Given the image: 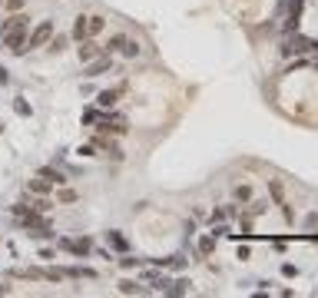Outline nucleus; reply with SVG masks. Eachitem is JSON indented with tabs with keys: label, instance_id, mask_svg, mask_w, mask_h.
Segmentation results:
<instances>
[{
	"label": "nucleus",
	"instance_id": "f257e3e1",
	"mask_svg": "<svg viewBox=\"0 0 318 298\" xmlns=\"http://www.w3.org/2000/svg\"><path fill=\"white\" fill-rule=\"evenodd\" d=\"M53 20H44V23H37L30 33H27V50H40V46L50 43V37H53Z\"/></svg>",
	"mask_w": 318,
	"mask_h": 298
},
{
	"label": "nucleus",
	"instance_id": "f03ea898",
	"mask_svg": "<svg viewBox=\"0 0 318 298\" xmlns=\"http://www.w3.org/2000/svg\"><path fill=\"white\" fill-rule=\"evenodd\" d=\"M269 196H272V202L282 209L285 222H295V212H292V206H288V199H285V186H282V179H269Z\"/></svg>",
	"mask_w": 318,
	"mask_h": 298
},
{
	"label": "nucleus",
	"instance_id": "7ed1b4c3",
	"mask_svg": "<svg viewBox=\"0 0 318 298\" xmlns=\"http://www.w3.org/2000/svg\"><path fill=\"white\" fill-rule=\"evenodd\" d=\"M3 46H7L10 53H23V50H27V30H10V33H3Z\"/></svg>",
	"mask_w": 318,
	"mask_h": 298
},
{
	"label": "nucleus",
	"instance_id": "20e7f679",
	"mask_svg": "<svg viewBox=\"0 0 318 298\" xmlns=\"http://www.w3.org/2000/svg\"><path fill=\"white\" fill-rule=\"evenodd\" d=\"M77 53H80V60H83V63H93V60H96V56L103 53V46H99L96 40H93V37H87V40H83V43L77 46Z\"/></svg>",
	"mask_w": 318,
	"mask_h": 298
},
{
	"label": "nucleus",
	"instance_id": "39448f33",
	"mask_svg": "<svg viewBox=\"0 0 318 298\" xmlns=\"http://www.w3.org/2000/svg\"><path fill=\"white\" fill-rule=\"evenodd\" d=\"M110 66H113V60H110V53H99L93 63L87 66V77H103V73H110Z\"/></svg>",
	"mask_w": 318,
	"mask_h": 298
},
{
	"label": "nucleus",
	"instance_id": "423d86ee",
	"mask_svg": "<svg viewBox=\"0 0 318 298\" xmlns=\"http://www.w3.org/2000/svg\"><path fill=\"white\" fill-rule=\"evenodd\" d=\"M93 146H96V149H103V153H110L113 159H120V156H123V149L110 139V132H99L96 139H93Z\"/></svg>",
	"mask_w": 318,
	"mask_h": 298
},
{
	"label": "nucleus",
	"instance_id": "0eeeda50",
	"mask_svg": "<svg viewBox=\"0 0 318 298\" xmlns=\"http://www.w3.org/2000/svg\"><path fill=\"white\" fill-rule=\"evenodd\" d=\"M60 245H63L66 252L80 255V258H83V255H90V249H93V242H90V239H80V242H70V239H60Z\"/></svg>",
	"mask_w": 318,
	"mask_h": 298
},
{
	"label": "nucleus",
	"instance_id": "6e6552de",
	"mask_svg": "<svg viewBox=\"0 0 318 298\" xmlns=\"http://www.w3.org/2000/svg\"><path fill=\"white\" fill-rule=\"evenodd\" d=\"M312 50H318V43L315 40H305V37H295V40L285 46V53H312Z\"/></svg>",
	"mask_w": 318,
	"mask_h": 298
},
{
	"label": "nucleus",
	"instance_id": "1a4fd4ad",
	"mask_svg": "<svg viewBox=\"0 0 318 298\" xmlns=\"http://www.w3.org/2000/svg\"><path fill=\"white\" fill-rule=\"evenodd\" d=\"M120 93H123V86H116V89H103V93L96 96V106H99V110H110V106H116Z\"/></svg>",
	"mask_w": 318,
	"mask_h": 298
},
{
	"label": "nucleus",
	"instance_id": "9d476101",
	"mask_svg": "<svg viewBox=\"0 0 318 298\" xmlns=\"http://www.w3.org/2000/svg\"><path fill=\"white\" fill-rule=\"evenodd\" d=\"M10 30H27V17L23 13H13V17H7V20L0 23V37L10 33Z\"/></svg>",
	"mask_w": 318,
	"mask_h": 298
},
{
	"label": "nucleus",
	"instance_id": "9b49d317",
	"mask_svg": "<svg viewBox=\"0 0 318 298\" xmlns=\"http://www.w3.org/2000/svg\"><path fill=\"white\" fill-rule=\"evenodd\" d=\"M216 252V235H202V239H199V258H209V255Z\"/></svg>",
	"mask_w": 318,
	"mask_h": 298
},
{
	"label": "nucleus",
	"instance_id": "f8f14e48",
	"mask_svg": "<svg viewBox=\"0 0 318 298\" xmlns=\"http://www.w3.org/2000/svg\"><path fill=\"white\" fill-rule=\"evenodd\" d=\"M73 37H77L80 43L90 37V17H77V23H73Z\"/></svg>",
	"mask_w": 318,
	"mask_h": 298
},
{
	"label": "nucleus",
	"instance_id": "ddd939ff",
	"mask_svg": "<svg viewBox=\"0 0 318 298\" xmlns=\"http://www.w3.org/2000/svg\"><path fill=\"white\" fill-rule=\"evenodd\" d=\"M50 189H53V182H50V179H44V176L30 179V192H37V196H46Z\"/></svg>",
	"mask_w": 318,
	"mask_h": 298
},
{
	"label": "nucleus",
	"instance_id": "4468645a",
	"mask_svg": "<svg viewBox=\"0 0 318 298\" xmlns=\"http://www.w3.org/2000/svg\"><path fill=\"white\" fill-rule=\"evenodd\" d=\"M186 292H189V278H176L166 285V295H186Z\"/></svg>",
	"mask_w": 318,
	"mask_h": 298
},
{
	"label": "nucleus",
	"instance_id": "2eb2a0df",
	"mask_svg": "<svg viewBox=\"0 0 318 298\" xmlns=\"http://www.w3.org/2000/svg\"><path fill=\"white\" fill-rule=\"evenodd\" d=\"M106 242H110L116 252H126V235H123V232H110V235H106Z\"/></svg>",
	"mask_w": 318,
	"mask_h": 298
},
{
	"label": "nucleus",
	"instance_id": "dca6fc26",
	"mask_svg": "<svg viewBox=\"0 0 318 298\" xmlns=\"http://www.w3.org/2000/svg\"><path fill=\"white\" fill-rule=\"evenodd\" d=\"M20 278H33V282H46V268H23V272H17Z\"/></svg>",
	"mask_w": 318,
	"mask_h": 298
},
{
	"label": "nucleus",
	"instance_id": "f3484780",
	"mask_svg": "<svg viewBox=\"0 0 318 298\" xmlns=\"http://www.w3.org/2000/svg\"><path fill=\"white\" fill-rule=\"evenodd\" d=\"M123 43H126V37L116 33V37H110V43L103 46V53H116V50H123Z\"/></svg>",
	"mask_w": 318,
	"mask_h": 298
},
{
	"label": "nucleus",
	"instance_id": "a211bd4d",
	"mask_svg": "<svg viewBox=\"0 0 318 298\" xmlns=\"http://www.w3.org/2000/svg\"><path fill=\"white\" fill-rule=\"evenodd\" d=\"M120 292H123V295H143V288L136 285V282H130V278H123V282H120Z\"/></svg>",
	"mask_w": 318,
	"mask_h": 298
},
{
	"label": "nucleus",
	"instance_id": "6ab92c4d",
	"mask_svg": "<svg viewBox=\"0 0 318 298\" xmlns=\"http://www.w3.org/2000/svg\"><path fill=\"white\" fill-rule=\"evenodd\" d=\"M232 196H235V202H252V189H249V186H235V189H232Z\"/></svg>",
	"mask_w": 318,
	"mask_h": 298
},
{
	"label": "nucleus",
	"instance_id": "aec40b11",
	"mask_svg": "<svg viewBox=\"0 0 318 298\" xmlns=\"http://www.w3.org/2000/svg\"><path fill=\"white\" fill-rule=\"evenodd\" d=\"M40 176H44V179H50L53 186H63V182H66V179H63V172H56V169H40Z\"/></svg>",
	"mask_w": 318,
	"mask_h": 298
},
{
	"label": "nucleus",
	"instance_id": "412c9836",
	"mask_svg": "<svg viewBox=\"0 0 318 298\" xmlns=\"http://www.w3.org/2000/svg\"><path fill=\"white\" fill-rule=\"evenodd\" d=\"M103 27H106V20H103V17H90V37L103 33Z\"/></svg>",
	"mask_w": 318,
	"mask_h": 298
},
{
	"label": "nucleus",
	"instance_id": "4be33fe9",
	"mask_svg": "<svg viewBox=\"0 0 318 298\" xmlns=\"http://www.w3.org/2000/svg\"><path fill=\"white\" fill-rule=\"evenodd\" d=\"M46 46H50L53 53H60V50H63V46H66V37H60V33H53V37H50V43H46Z\"/></svg>",
	"mask_w": 318,
	"mask_h": 298
},
{
	"label": "nucleus",
	"instance_id": "5701e85b",
	"mask_svg": "<svg viewBox=\"0 0 318 298\" xmlns=\"http://www.w3.org/2000/svg\"><path fill=\"white\" fill-rule=\"evenodd\" d=\"M123 53H126V56H139V43H136V40H126V43H123Z\"/></svg>",
	"mask_w": 318,
	"mask_h": 298
},
{
	"label": "nucleus",
	"instance_id": "b1692460",
	"mask_svg": "<svg viewBox=\"0 0 318 298\" xmlns=\"http://www.w3.org/2000/svg\"><path fill=\"white\" fill-rule=\"evenodd\" d=\"M103 116H106V113H99V110H87V113H83V123H99Z\"/></svg>",
	"mask_w": 318,
	"mask_h": 298
},
{
	"label": "nucleus",
	"instance_id": "393cba45",
	"mask_svg": "<svg viewBox=\"0 0 318 298\" xmlns=\"http://www.w3.org/2000/svg\"><path fill=\"white\" fill-rule=\"evenodd\" d=\"M13 110H17V113H20V116H30V103H23V99H17V103H13Z\"/></svg>",
	"mask_w": 318,
	"mask_h": 298
},
{
	"label": "nucleus",
	"instance_id": "a878e982",
	"mask_svg": "<svg viewBox=\"0 0 318 298\" xmlns=\"http://www.w3.org/2000/svg\"><path fill=\"white\" fill-rule=\"evenodd\" d=\"M60 202H77V192L73 189H60Z\"/></svg>",
	"mask_w": 318,
	"mask_h": 298
},
{
	"label": "nucleus",
	"instance_id": "bb28decb",
	"mask_svg": "<svg viewBox=\"0 0 318 298\" xmlns=\"http://www.w3.org/2000/svg\"><path fill=\"white\" fill-rule=\"evenodd\" d=\"M239 258H242V262H249V258H252V249H249V245H239Z\"/></svg>",
	"mask_w": 318,
	"mask_h": 298
},
{
	"label": "nucleus",
	"instance_id": "cd10ccee",
	"mask_svg": "<svg viewBox=\"0 0 318 298\" xmlns=\"http://www.w3.org/2000/svg\"><path fill=\"white\" fill-rule=\"evenodd\" d=\"M265 209H269V202H262V199L252 202V215H259V212H265Z\"/></svg>",
	"mask_w": 318,
	"mask_h": 298
},
{
	"label": "nucleus",
	"instance_id": "c85d7f7f",
	"mask_svg": "<svg viewBox=\"0 0 318 298\" xmlns=\"http://www.w3.org/2000/svg\"><path fill=\"white\" fill-rule=\"evenodd\" d=\"M80 156H87V159H90V156H96V146H80Z\"/></svg>",
	"mask_w": 318,
	"mask_h": 298
},
{
	"label": "nucleus",
	"instance_id": "c756f323",
	"mask_svg": "<svg viewBox=\"0 0 318 298\" xmlns=\"http://www.w3.org/2000/svg\"><path fill=\"white\" fill-rule=\"evenodd\" d=\"M120 265H123V268H136V265H139V258H120Z\"/></svg>",
	"mask_w": 318,
	"mask_h": 298
},
{
	"label": "nucleus",
	"instance_id": "7c9ffc66",
	"mask_svg": "<svg viewBox=\"0 0 318 298\" xmlns=\"http://www.w3.org/2000/svg\"><path fill=\"white\" fill-rule=\"evenodd\" d=\"M212 235H216V239H219V235H229V225H216V229H212Z\"/></svg>",
	"mask_w": 318,
	"mask_h": 298
},
{
	"label": "nucleus",
	"instance_id": "2f4dec72",
	"mask_svg": "<svg viewBox=\"0 0 318 298\" xmlns=\"http://www.w3.org/2000/svg\"><path fill=\"white\" fill-rule=\"evenodd\" d=\"M305 225H308V229H315V225H318V212H312V215H308Z\"/></svg>",
	"mask_w": 318,
	"mask_h": 298
},
{
	"label": "nucleus",
	"instance_id": "473e14b6",
	"mask_svg": "<svg viewBox=\"0 0 318 298\" xmlns=\"http://www.w3.org/2000/svg\"><path fill=\"white\" fill-rule=\"evenodd\" d=\"M7 7H10V10H20V7H23V0H7Z\"/></svg>",
	"mask_w": 318,
	"mask_h": 298
},
{
	"label": "nucleus",
	"instance_id": "72a5a7b5",
	"mask_svg": "<svg viewBox=\"0 0 318 298\" xmlns=\"http://www.w3.org/2000/svg\"><path fill=\"white\" fill-rule=\"evenodd\" d=\"M7 80H10V77H7V70L0 66V83H7Z\"/></svg>",
	"mask_w": 318,
	"mask_h": 298
},
{
	"label": "nucleus",
	"instance_id": "f704fd0d",
	"mask_svg": "<svg viewBox=\"0 0 318 298\" xmlns=\"http://www.w3.org/2000/svg\"><path fill=\"white\" fill-rule=\"evenodd\" d=\"M0 7H3V0H0Z\"/></svg>",
	"mask_w": 318,
	"mask_h": 298
}]
</instances>
